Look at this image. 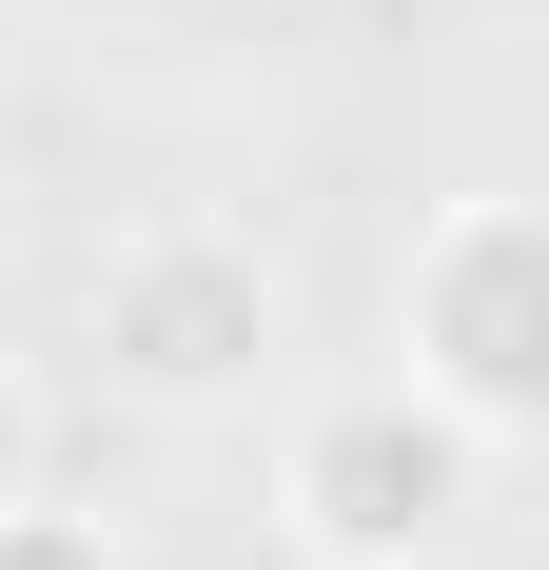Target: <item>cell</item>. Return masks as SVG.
I'll return each mask as SVG.
<instances>
[{
  "mask_svg": "<svg viewBox=\"0 0 549 570\" xmlns=\"http://www.w3.org/2000/svg\"><path fill=\"white\" fill-rule=\"evenodd\" d=\"M79 374H99L138 433H236V413L295 374V276H274V236L197 217V197L118 217L99 256H79Z\"/></svg>",
  "mask_w": 549,
  "mask_h": 570,
  "instance_id": "6da1fadb",
  "label": "cell"
},
{
  "mask_svg": "<svg viewBox=\"0 0 549 570\" xmlns=\"http://www.w3.org/2000/svg\"><path fill=\"white\" fill-rule=\"evenodd\" d=\"M491 433L451 394H412V374H333V394L274 413V531L315 570H451L471 531H491Z\"/></svg>",
  "mask_w": 549,
  "mask_h": 570,
  "instance_id": "7a4b0ae2",
  "label": "cell"
},
{
  "mask_svg": "<svg viewBox=\"0 0 549 570\" xmlns=\"http://www.w3.org/2000/svg\"><path fill=\"white\" fill-rule=\"evenodd\" d=\"M392 374L451 394L491 453H549V197H451L392 256Z\"/></svg>",
  "mask_w": 549,
  "mask_h": 570,
  "instance_id": "3957f363",
  "label": "cell"
},
{
  "mask_svg": "<svg viewBox=\"0 0 549 570\" xmlns=\"http://www.w3.org/2000/svg\"><path fill=\"white\" fill-rule=\"evenodd\" d=\"M0 570H118V531L59 512V492H20V512H0Z\"/></svg>",
  "mask_w": 549,
  "mask_h": 570,
  "instance_id": "277c9868",
  "label": "cell"
},
{
  "mask_svg": "<svg viewBox=\"0 0 549 570\" xmlns=\"http://www.w3.org/2000/svg\"><path fill=\"white\" fill-rule=\"evenodd\" d=\"M20 492H59V413H40V374L0 354V512H20Z\"/></svg>",
  "mask_w": 549,
  "mask_h": 570,
  "instance_id": "5b68a950",
  "label": "cell"
}]
</instances>
